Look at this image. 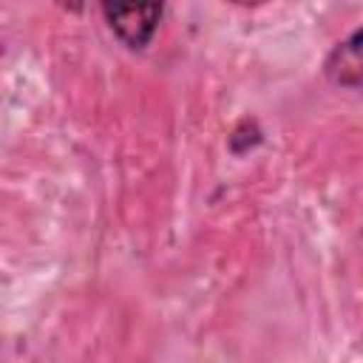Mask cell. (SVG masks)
<instances>
[{
    "label": "cell",
    "mask_w": 363,
    "mask_h": 363,
    "mask_svg": "<svg viewBox=\"0 0 363 363\" xmlns=\"http://www.w3.org/2000/svg\"><path fill=\"white\" fill-rule=\"evenodd\" d=\"M108 17V26L113 34L128 45V48H145L156 31L162 6L147 3V6H105L102 9Z\"/></svg>",
    "instance_id": "obj_1"
},
{
    "label": "cell",
    "mask_w": 363,
    "mask_h": 363,
    "mask_svg": "<svg viewBox=\"0 0 363 363\" xmlns=\"http://www.w3.org/2000/svg\"><path fill=\"white\" fill-rule=\"evenodd\" d=\"M326 74L335 85L363 91V28L335 45L326 60Z\"/></svg>",
    "instance_id": "obj_2"
}]
</instances>
